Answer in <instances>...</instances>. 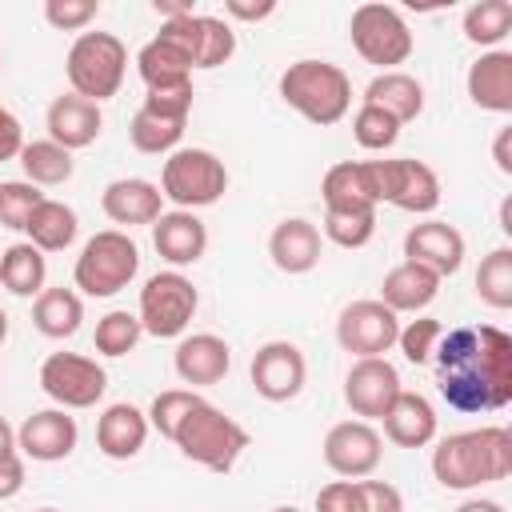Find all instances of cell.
Here are the masks:
<instances>
[{
    "label": "cell",
    "instance_id": "1",
    "mask_svg": "<svg viewBox=\"0 0 512 512\" xmlns=\"http://www.w3.org/2000/svg\"><path fill=\"white\" fill-rule=\"evenodd\" d=\"M432 364L448 408L476 416L512 404V336L504 328H452L440 336Z\"/></svg>",
    "mask_w": 512,
    "mask_h": 512
},
{
    "label": "cell",
    "instance_id": "2",
    "mask_svg": "<svg viewBox=\"0 0 512 512\" xmlns=\"http://www.w3.org/2000/svg\"><path fill=\"white\" fill-rule=\"evenodd\" d=\"M512 472V432L500 424L452 432L432 448V476L452 492L496 484Z\"/></svg>",
    "mask_w": 512,
    "mask_h": 512
},
{
    "label": "cell",
    "instance_id": "3",
    "mask_svg": "<svg viewBox=\"0 0 512 512\" xmlns=\"http://www.w3.org/2000/svg\"><path fill=\"white\" fill-rule=\"evenodd\" d=\"M280 100L308 124H340L352 108V80L332 60H296L280 72Z\"/></svg>",
    "mask_w": 512,
    "mask_h": 512
},
{
    "label": "cell",
    "instance_id": "4",
    "mask_svg": "<svg viewBox=\"0 0 512 512\" xmlns=\"http://www.w3.org/2000/svg\"><path fill=\"white\" fill-rule=\"evenodd\" d=\"M172 444H176L192 464H200V468H208V472H232L236 460L244 456V448L252 444V436H248V428L236 424L228 412H220L216 404L200 400V404L180 420Z\"/></svg>",
    "mask_w": 512,
    "mask_h": 512
},
{
    "label": "cell",
    "instance_id": "5",
    "mask_svg": "<svg viewBox=\"0 0 512 512\" xmlns=\"http://www.w3.org/2000/svg\"><path fill=\"white\" fill-rule=\"evenodd\" d=\"M124 72H128V48L112 32H80L64 60V76L72 92L92 104L116 96L124 84Z\"/></svg>",
    "mask_w": 512,
    "mask_h": 512
},
{
    "label": "cell",
    "instance_id": "6",
    "mask_svg": "<svg viewBox=\"0 0 512 512\" xmlns=\"http://www.w3.org/2000/svg\"><path fill=\"white\" fill-rule=\"evenodd\" d=\"M140 272V248L128 232L120 228H104L96 236L84 240L80 256H76V268H72V280L84 296H116L120 288H128Z\"/></svg>",
    "mask_w": 512,
    "mask_h": 512
},
{
    "label": "cell",
    "instance_id": "7",
    "mask_svg": "<svg viewBox=\"0 0 512 512\" xmlns=\"http://www.w3.org/2000/svg\"><path fill=\"white\" fill-rule=\"evenodd\" d=\"M228 192V168L208 148H176L160 172V196L184 212L208 208Z\"/></svg>",
    "mask_w": 512,
    "mask_h": 512
},
{
    "label": "cell",
    "instance_id": "8",
    "mask_svg": "<svg viewBox=\"0 0 512 512\" xmlns=\"http://www.w3.org/2000/svg\"><path fill=\"white\" fill-rule=\"evenodd\" d=\"M196 304H200V292L196 284L168 268V272H156L144 280L140 288V308H136V320L148 336L156 340H172V336H184L192 316H196Z\"/></svg>",
    "mask_w": 512,
    "mask_h": 512
},
{
    "label": "cell",
    "instance_id": "9",
    "mask_svg": "<svg viewBox=\"0 0 512 512\" xmlns=\"http://www.w3.org/2000/svg\"><path fill=\"white\" fill-rule=\"evenodd\" d=\"M348 36L360 60L376 64L380 72H396V64H404L416 48L408 20L392 4H360L348 20Z\"/></svg>",
    "mask_w": 512,
    "mask_h": 512
},
{
    "label": "cell",
    "instance_id": "10",
    "mask_svg": "<svg viewBox=\"0 0 512 512\" xmlns=\"http://www.w3.org/2000/svg\"><path fill=\"white\" fill-rule=\"evenodd\" d=\"M40 388L56 408H92L108 392V372L80 352H52L40 364Z\"/></svg>",
    "mask_w": 512,
    "mask_h": 512
},
{
    "label": "cell",
    "instance_id": "11",
    "mask_svg": "<svg viewBox=\"0 0 512 512\" xmlns=\"http://www.w3.org/2000/svg\"><path fill=\"white\" fill-rule=\"evenodd\" d=\"M168 44H176L192 68H220L232 60L236 52V32L228 20L220 16H204V12H192V16H180V20H168L160 24V32Z\"/></svg>",
    "mask_w": 512,
    "mask_h": 512
},
{
    "label": "cell",
    "instance_id": "12",
    "mask_svg": "<svg viewBox=\"0 0 512 512\" xmlns=\"http://www.w3.org/2000/svg\"><path fill=\"white\" fill-rule=\"evenodd\" d=\"M376 176H380V204H392L400 212L412 216H428L440 204V176L412 156H396V160H376Z\"/></svg>",
    "mask_w": 512,
    "mask_h": 512
},
{
    "label": "cell",
    "instance_id": "13",
    "mask_svg": "<svg viewBox=\"0 0 512 512\" xmlns=\"http://www.w3.org/2000/svg\"><path fill=\"white\" fill-rule=\"evenodd\" d=\"M396 336H400V316L388 304H380V300H352V304L340 308L336 340L356 360L384 356L396 344Z\"/></svg>",
    "mask_w": 512,
    "mask_h": 512
},
{
    "label": "cell",
    "instance_id": "14",
    "mask_svg": "<svg viewBox=\"0 0 512 512\" xmlns=\"http://www.w3.org/2000/svg\"><path fill=\"white\" fill-rule=\"evenodd\" d=\"M384 440L368 420H340L324 436V464L344 480H364L376 472Z\"/></svg>",
    "mask_w": 512,
    "mask_h": 512
},
{
    "label": "cell",
    "instance_id": "15",
    "mask_svg": "<svg viewBox=\"0 0 512 512\" xmlns=\"http://www.w3.org/2000/svg\"><path fill=\"white\" fill-rule=\"evenodd\" d=\"M304 380H308V364H304V352L292 340H268V344L256 348V356H252L256 396H264L272 404H284V400L300 396Z\"/></svg>",
    "mask_w": 512,
    "mask_h": 512
},
{
    "label": "cell",
    "instance_id": "16",
    "mask_svg": "<svg viewBox=\"0 0 512 512\" xmlns=\"http://www.w3.org/2000/svg\"><path fill=\"white\" fill-rule=\"evenodd\" d=\"M400 372L392 360L384 356H364V360H352L348 376H344V404L360 416V420H380L392 400L400 396Z\"/></svg>",
    "mask_w": 512,
    "mask_h": 512
},
{
    "label": "cell",
    "instance_id": "17",
    "mask_svg": "<svg viewBox=\"0 0 512 512\" xmlns=\"http://www.w3.org/2000/svg\"><path fill=\"white\" fill-rule=\"evenodd\" d=\"M324 212H376L380 208V176L376 160H340L320 180Z\"/></svg>",
    "mask_w": 512,
    "mask_h": 512
},
{
    "label": "cell",
    "instance_id": "18",
    "mask_svg": "<svg viewBox=\"0 0 512 512\" xmlns=\"http://www.w3.org/2000/svg\"><path fill=\"white\" fill-rule=\"evenodd\" d=\"M76 440H80V428H76V416H68V408H40L24 416V424L16 428V448L40 464L68 460L76 452Z\"/></svg>",
    "mask_w": 512,
    "mask_h": 512
},
{
    "label": "cell",
    "instance_id": "19",
    "mask_svg": "<svg viewBox=\"0 0 512 512\" xmlns=\"http://www.w3.org/2000/svg\"><path fill=\"white\" fill-rule=\"evenodd\" d=\"M404 260L424 264L444 280L464 264V236L444 220H420L404 232Z\"/></svg>",
    "mask_w": 512,
    "mask_h": 512
},
{
    "label": "cell",
    "instance_id": "20",
    "mask_svg": "<svg viewBox=\"0 0 512 512\" xmlns=\"http://www.w3.org/2000/svg\"><path fill=\"white\" fill-rule=\"evenodd\" d=\"M100 208L124 232L136 224H156L164 212V196H160V184H152L144 176H120L100 192Z\"/></svg>",
    "mask_w": 512,
    "mask_h": 512
},
{
    "label": "cell",
    "instance_id": "21",
    "mask_svg": "<svg viewBox=\"0 0 512 512\" xmlns=\"http://www.w3.org/2000/svg\"><path fill=\"white\" fill-rule=\"evenodd\" d=\"M152 248L160 252V260H168L176 272L204 260L208 252V228L196 212H184V208H172V212H160V220L152 224Z\"/></svg>",
    "mask_w": 512,
    "mask_h": 512
},
{
    "label": "cell",
    "instance_id": "22",
    "mask_svg": "<svg viewBox=\"0 0 512 512\" xmlns=\"http://www.w3.org/2000/svg\"><path fill=\"white\" fill-rule=\"evenodd\" d=\"M172 364H176V376L192 388H208V384H220L232 368V348L224 336L216 332H192L176 344L172 352Z\"/></svg>",
    "mask_w": 512,
    "mask_h": 512
},
{
    "label": "cell",
    "instance_id": "23",
    "mask_svg": "<svg viewBox=\"0 0 512 512\" xmlns=\"http://www.w3.org/2000/svg\"><path fill=\"white\" fill-rule=\"evenodd\" d=\"M44 128H48V140H56L60 148L76 152V148H88L96 144L100 128H104V112L100 104L76 96V92H64L48 104V116H44Z\"/></svg>",
    "mask_w": 512,
    "mask_h": 512
},
{
    "label": "cell",
    "instance_id": "24",
    "mask_svg": "<svg viewBox=\"0 0 512 512\" xmlns=\"http://www.w3.org/2000/svg\"><path fill=\"white\" fill-rule=\"evenodd\" d=\"M468 100L484 112H512V52L508 48H492V52H480L472 64H468Z\"/></svg>",
    "mask_w": 512,
    "mask_h": 512
},
{
    "label": "cell",
    "instance_id": "25",
    "mask_svg": "<svg viewBox=\"0 0 512 512\" xmlns=\"http://www.w3.org/2000/svg\"><path fill=\"white\" fill-rule=\"evenodd\" d=\"M268 256L280 272L288 276H304L320 264V228L304 216H288L272 228L268 236Z\"/></svg>",
    "mask_w": 512,
    "mask_h": 512
},
{
    "label": "cell",
    "instance_id": "26",
    "mask_svg": "<svg viewBox=\"0 0 512 512\" xmlns=\"http://www.w3.org/2000/svg\"><path fill=\"white\" fill-rule=\"evenodd\" d=\"M380 420H384V436L396 448H424L436 440V408L420 392L400 388V396L392 400V408Z\"/></svg>",
    "mask_w": 512,
    "mask_h": 512
},
{
    "label": "cell",
    "instance_id": "27",
    "mask_svg": "<svg viewBox=\"0 0 512 512\" xmlns=\"http://www.w3.org/2000/svg\"><path fill=\"white\" fill-rule=\"evenodd\" d=\"M148 440V416L120 400V404H108L96 420V448L108 456V460H132Z\"/></svg>",
    "mask_w": 512,
    "mask_h": 512
},
{
    "label": "cell",
    "instance_id": "28",
    "mask_svg": "<svg viewBox=\"0 0 512 512\" xmlns=\"http://www.w3.org/2000/svg\"><path fill=\"white\" fill-rule=\"evenodd\" d=\"M440 292V276L428 272L424 264H412V260H400L384 284H380V304H388L396 316L400 312H424Z\"/></svg>",
    "mask_w": 512,
    "mask_h": 512
},
{
    "label": "cell",
    "instance_id": "29",
    "mask_svg": "<svg viewBox=\"0 0 512 512\" xmlns=\"http://www.w3.org/2000/svg\"><path fill=\"white\" fill-rule=\"evenodd\" d=\"M364 104H376V108H384L396 124H408V120H416L420 112H424V88H420V80L416 76H408V72H380V76H372V84L364 88Z\"/></svg>",
    "mask_w": 512,
    "mask_h": 512
},
{
    "label": "cell",
    "instance_id": "30",
    "mask_svg": "<svg viewBox=\"0 0 512 512\" xmlns=\"http://www.w3.org/2000/svg\"><path fill=\"white\" fill-rule=\"evenodd\" d=\"M80 320H84V300L72 288H44L36 296V304H32V324L48 340L76 336L80 332Z\"/></svg>",
    "mask_w": 512,
    "mask_h": 512
},
{
    "label": "cell",
    "instance_id": "31",
    "mask_svg": "<svg viewBox=\"0 0 512 512\" xmlns=\"http://www.w3.org/2000/svg\"><path fill=\"white\" fill-rule=\"evenodd\" d=\"M136 72L144 80V88H176V84H192V64L188 56L168 44L164 36H152L140 52H136Z\"/></svg>",
    "mask_w": 512,
    "mask_h": 512
},
{
    "label": "cell",
    "instance_id": "32",
    "mask_svg": "<svg viewBox=\"0 0 512 512\" xmlns=\"http://www.w3.org/2000/svg\"><path fill=\"white\" fill-rule=\"evenodd\" d=\"M44 280H48V260L36 244L20 240V244H8L0 252V284L12 292V296H40L44 292Z\"/></svg>",
    "mask_w": 512,
    "mask_h": 512
},
{
    "label": "cell",
    "instance_id": "33",
    "mask_svg": "<svg viewBox=\"0 0 512 512\" xmlns=\"http://www.w3.org/2000/svg\"><path fill=\"white\" fill-rule=\"evenodd\" d=\"M24 232H28V244H36L40 252H64L80 232V216L64 200H48L44 196Z\"/></svg>",
    "mask_w": 512,
    "mask_h": 512
},
{
    "label": "cell",
    "instance_id": "34",
    "mask_svg": "<svg viewBox=\"0 0 512 512\" xmlns=\"http://www.w3.org/2000/svg\"><path fill=\"white\" fill-rule=\"evenodd\" d=\"M20 168H24V180L28 184H36V188H56V184H64V180H72V152L68 148H60L56 140H28L24 148H20Z\"/></svg>",
    "mask_w": 512,
    "mask_h": 512
},
{
    "label": "cell",
    "instance_id": "35",
    "mask_svg": "<svg viewBox=\"0 0 512 512\" xmlns=\"http://www.w3.org/2000/svg\"><path fill=\"white\" fill-rule=\"evenodd\" d=\"M184 124L180 116H164V112H152V108H136L132 124H128V140L136 152L144 156H160V152H176L180 136H184Z\"/></svg>",
    "mask_w": 512,
    "mask_h": 512
},
{
    "label": "cell",
    "instance_id": "36",
    "mask_svg": "<svg viewBox=\"0 0 512 512\" xmlns=\"http://www.w3.org/2000/svg\"><path fill=\"white\" fill-rule=\"evenodd\" d=\"M512 32V4L508 0H476L464 8V36L480 48H496Z\"/></svg>",
    "mask_w": 512,
    "mask_h": 512
},
{
    "label": "cell",
    "instance_id": "37",
    "mask_svg": "<svg viewBox=\"0 0 512 512\" xmlns=\"http://www.w3.org/2000/svg\"><path fill=\"white\" fill-rule=\"evenodd\" d=\"M476 296L488 308H496V312L512 308V248L508 244L492 248L480 260V268H476Z\"/></svg>",
    "mask_w": 512,
    "mask_h": 512
},
{
    "label": "cell",
    "instance_id": "38",
    "mask_svg": "<svg viewBox=\"0 0 512 512\" xmlns=\"http://www.w3.org/2000/svg\"><path fill=\"white\" fill-rule=\"evenodd\" d=\"M140 336H144L140 320H136L132 312H124V308H112V312H104V316L96 320L92 344H96L100 356H128V352L140 344Z\"/></svg>",
    "mask_w": 512,
    "mask_h": 512
},
{
    "label": "cell",
    "instance_id": "39",
    "mask_svg": "<svg viewBox=\"0 0 512 512\" xmlns=\"http://www.w3.org/2000/svg\"><path fill=\"white\" fill-rule=\"evenodd\" d=\"M204 396L196 392V388H164V392H156V400L148 404V428H156L160 436H176V428H180V420L200 404Z\"/></svg>",
    "mask_w": 512,
    "mask_h": 512
},
{
    "label": "cell",
    "instance_id": "40",
    "mask_svg": "<svg viewBox=\"0 0 512 512\" xmlns=\"http://www.w3.org/2000/svg\"><path fill=\"white\" fill-rule=\"evenodd\" d=\"M352 136H356L360 148H368V152H384V148H392V144L400 140V124H396L384 108H376V104H360L356 116H352Z\"/></svg>",
    "mask_w": 512,
    "mask_h": 512
},
{
    "label": "cell",
    "instance_id": "41",
    "mask_svg": "<svg viewBox=\"0 0 512 512\" xmlns=\"http://www.w3.org/2000/svg\"><path fill=\"white\" fill-rule=\"evenodd\" d=\"M40 200H44V192L36 184H28V180H4L0 184V224L12 228V232H24L28 220H32V212L40 208Z\"/></svg>",
    "mask_w": 512,
    "mask_h": 512
},
{
    "label": "cell",
    "instance_id": "42",
    "mask_svg": "<svg viewBox=\"0 0 512 512\" xmlns=\"http://www.w3.org/2000/svg\"><path fill=\"white\" fill-rule=\"evenodd\" d=\"M440 336H444V324L436 316H416V320L400 324L396 344H400V352H404L408 364H428L432 352H436V344H440Z\"/></svg>",
    "mask_w": 512,
    "mask_h": 512
},
{
    "label": "cell",
    "instance_id": "43",
    "mask_svg": "<svg viewBox=\"0 0 512 512\" xmlns=\"http://www.w3.org/2000/svg\"><path fill=\"white\" fill-rule=\"evenodd\" d=\"M324 236L340 248H364L376 236V212H324Z\"/></svg>",
    "mask_w": 512,
    "mask_h": 512
},
{
    "label": "cell",
    "instance_id": "44",
    "mask_svg": "<svg viewBox=\"0 0 512 512\" xmlns=\"http://www.w3.org/2000/svg\"><path fill=\"white\" fill-rule=\"evenodd\" d=\"M100 16L96 0H44V20L60 32H84Z\"/></svg>",
    "mask_w": 512,
    "mask_h": 512
},
{
    "label": "cell",
    "instance_id": "45",
    "mask_svg": "<svg viewBox=\"0 0 512 512\" xmlns=\"http://www.w3.org/2000/svg\"><path fill=\"white\" fill-rule=\"evenodd\" d=\"M192 84H176V88H152V92H144V108H152V112H164V116H180V120H188V112H192Z\"/></svg>",
    "mask_w": 512,
    "mask_h": 512
},
{
    "label": "cell",
    "instance_id": "46",
    "mask_svg": "<svg viewBox=\"0 0 512 512\" xmlns=\"http://www.w3.org/2000/svg\"><path fill=\"white\" fill-rule=\"evenodd\" d=\"M360 488V508L364 512H404V496L388 480H356Z\"/></svg>",
    "mask_w": 512,
    "mask_h": 512
},
{
    "label": "cell",
    "instance_id": "47",
    "mask_svg": "<svg viewBox=\"0 0 512 512\" xmlns=\"http://www.w3.org/2000/svg\"><path fill=\"white\" fill-rule=\"evenodd\" d=\"M316 512H364L356 480H332L316 492Z\"/></svg>",
    "mask_w": 512,
    "mask_h": 512
},
{
    "label": "cell",
    "instance_id": "48",
    "mask_svg": "<svg viewBox=\"0 0 512 512\" xmlns=\"http://www.w3.org/2000/svg\"><path fill=\"white\" fill-rule=\"evenodd\" d=\"M20 148H24V124L16 120V112H8L0 104V164L4 160H16Z\"/></svg>",
    "mask_w": 512,
    "mask_h": 512
},
{
    "label": "cell",
    "instance_id": "49",
    "mask_svg": "<svg viewBox=\"0 0 512 512\" xmlns=\"http://www.w3.org/2000/svg\"><path fill=\"white\" fill-rule=\"evenodd\" d=\"M20 488H24V460L20 456L0 460V500H12Z\"/></svg>",
    "mask_w": 512,
    "mask_h": 512
},
{
    "label": "cell",
    "instance_id": "50",
    "mask_svg": "<svg viewBox=\"0 0 512 512\" xmlns=\"http://www.w3.org/2000/svg\"><path fill=\"white\" fill-rule=\"evenodd\" d=\"M224 12L232 16V20H268L272 12H276V0H264V4H244V0H228L224 4Z\"/></svg>",
    "mask_w": 512,
    "mask_h": 512
},
{
    "label": "cell",
    "instance_id": "51",
    "mask_svg": "<svg viewBox=\"0 0 512 512\" xmlns=\"http://www.w3.org/2000/svg\"><path fill=\"white\" fill-rule=\"evenodd\" d=\"M512 128H500V136H496V144H492V160H496V168L504 172V176H512Z\"/></svg>",
    "mask_w": 512,
    "mask_h": 512
},
{
    "label": "cell",
    "instance_id": "52",
    "mask_svg": "<svg viewBox=\"0 0 512 512\" xmlns=\"http://www.w3.org/2000/svg\"><path fill=\"white\" fill-rule=\"evenodd\" d=\"M8 456H20V448H16V428L0 416V460H8Z\"/></svg>",
    "mask_w": 512,
    "mask_h": 512
},
{
    "label": "cell",
    "instance_id": "53",
    "mask_svg": "<svg viewBox=\"0 0 512 512\" xmlns=\"http://www.w3.org/2000/svg\"><path fill=\"white\" fill-rule=\"evenodd\" d=\"M456 512H504V504H500V500H484V496H472V500H464Z\"/></svg>",
    "mask_w": 512,
    "mask_h": 512
},
{
    "label": "cell",
    "instance_id": "54",
    "mask_svg": "<svg viewBox=\"0 0 512 512\" xmlns=\"http://www.w3.org/2000/svg\"><path fill=\"white\" fill-rule=\"evenodd\" d=\"M500 228L512 236V200H504V204H500Z\"/></svg>",
    "mask_w": 512,
    "mask_h": 512
},
{
    "label": "cell",
    "instance_id": "55",
    "mask_svg": "<svg viewBox=\"0 0 512 512\" xmlns=\"http://www.w3.org/2000/svg\"><path fill=\"white\" fill-rule=\"evenodd\" d=\"M4 340H8V312L0 308V344H4Z\"/></svg>",
    "mask_w": 512,
    "mask_h": 512
},
{
    "label": "cell",
    "instance_id": "56",
    "mask_svg": "<svg viewBox=\"0 0 512 512\" xmlns=\"http://www.w3.org/2000/svg\"><path fill=\"white\" fill-rule=\"evenodd\" d=\"M272 512H300V508H292V504H280V508H272Z\"/></svg>",
    "mask_w": 512,
    "mask_h": 512
},
{
    "label": "cell",
    "instance_id": "57",
    "mask_svg": "<svg viewBox=\"0 0 512 512\" xmlns=\"http://www.w3.org/2000/svg\"><path fill=\"white\" fill-rule=\"evenodd\" d=\"M36 512H60V508H36Z\"/></svg>",
    "mask_w": 512,
    "mask_h": 512
}]
</instances>
